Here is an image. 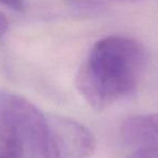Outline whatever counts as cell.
Returning a JSON list of instances; mask_svg holds the SVG:
<instances>
[{
    "label": "cell",
    "instance_id": "277c9868",
    "mask_svg": "<svg viewBox=\"0 0 158 158\" xmlns=\"http://www.w3.org/2000/svg\"><path fill=\"white\" fill-rule=\"evenodd\" d=\"M121 138L129 146L158 148V114L127 118L121 126Z\"/></svg>",
    "mask_w": 158,
    "mask_h": 158
},
{
    "label": "cell",
    "instance_id": "8992f818",
    "mask_svg": "<svg viewBox=\"0 0 158 158\" xmlns=\"http://www.w3.org/2000/svg\"><path fill=\"white\" fill-rule=\"evenodd\" d=\"M69 5L76 6V7H100V6H106L110 3H132L138 2L140 0H66Z\"/></svg>",
    "mask_w": 158,
    "mask_h": 158
},
{
    "label": "cell",
    "instance_id": "5b68a950",
    "mask_svg": "<svg viewBox=\"0 0 158 158\" xmlns=\"http://www.w3.org/2000/svg\"><path fill=\"white\" fill-rule=\"evenodd\" d=\"M0 158H25L18 130L8 110L0 104Z\"/></svg>",
    "mask_w": 158,
    "mask_h": 158
},
{
    "label": "cell",
    "instance_id": "52a82bcc",
    "mask_svg": "<svg viewBox=\"0 0 158 158\" xmlns=\"http://www.w3.org/2000/svg\"><path fill=\"white\" fill-rule=\"evenodd\" d=\"M128 158H158L157 147H140Z\"/></svg>",
    "mask_w": 158,
    "mask_h": 158
},
{
    "label": "cell",
    "instance_id": "7a4b0ae2",
    "mask_svg": "<svg viewBox=\"0 0 158 158\" xmlns=\"http://www.w3.org/2000/svg\"><path fill=\"white\" fill-rule=\"evenodd\" d=\"M0 104L15 125L25 158H62L55 147L48 117L38 107L11 92H0Z\"/></svg>",
    "mask_w": 158,
    "mask_h": 158
},
{
    "label": "cell",
    "instance_id": "3957f363",
    "mask_svg": "<svg viewBox=\"0 0 158 158\" xmlns=\"http://www.w3.org/2000/svg\"><path fill=\"white\" fill-rule=\"evenodd\" d=\"M48 117L55 147L62 158H90L95 149V138L82 123L64 116Z\"/></svg>",
    "mask_w": 158,
    "mask_h": 158
},
{
    "label": "cell",
    "instance_id": "9c48e42d",
    "mask_svg": "<svg viewBox=\"0 0 158 158\" xmlns=\"http://www.w3.org/2000/svg\"><path fill=\"white\" fill-rule=\"evenodd\" d=\"M9 31V21L7 16L0 11V39H2Z\"/></svg>",
    "mask_w": 158,
    "mask_h": 158
},
{
    "label": "cell",
    "instance_id": "ba28073f",
    "mask_svg": "<svg viewBox=\"0 0 158 158\" xmlns=\"http://www.w3.org/2000/svg\"><path fill=\"white\" fill-rule=\"evenodd\" d=\"M0 2L16 12H23L26 8V0H0Z\"/></svg>",
    "mask_w": 158,
    "mask_h": 158
},
{
    "label": "cell",
    "instance_id": "6da1fadb",
    "mask_svg": "<svg viewBox=\"0 0 158 158\" xmlns=\"http://www.w3.org/2000/svg\"><path fill=\"white\" fill-rule=\"evenodd\" d=\"M145 64L146 53L139 41L123 36L102 38L79 68L76 89L100 112L133 92Z\"/></svg>",
    "mask_w": 158,
    "mask_h": 158
}]
</instances>
